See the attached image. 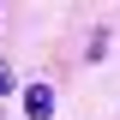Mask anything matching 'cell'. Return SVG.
Returning a JSON list of instances; mask_svg holds the SVG:
<instances>
[{"mask_svg":"<svg viewBox=\"0 0 120 120\" xmlns=\"http://www.w3.org/2000/svg\"><path fill=\"white\" fill-rule=\"evenodd\" d=\"M54 114V90L48 84H24V120H48Z\"/></svg>","mask_w":120,"mask_h":120,"instance_id":"6da1fadb","label":"cell"},{"mask_svg":"<svg viewBox=\"0 0 120 120\" xmlns=\"http://www.w3.org/2000/svg\"><path fill=\"white\" fill-rule=\"evenodd\" d=\"M18 78H12V66H6V60H0V96H6V90H12Z\"/></svg>","mask_w":120,"mask_h":120,"instance_id":"7a4b0ae2","label":"cell"}]
</instances>
